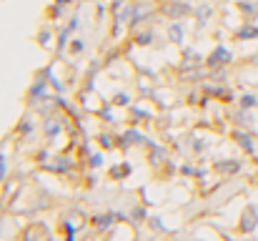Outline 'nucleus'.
Returning <instances> with one entry per match:
<instances>
[{
	"label": "nucleus",
	"mask_w": 258,
	"mask_h": 241,
	"mask_svg": "<svg viewBox=\"0 0 258 241\" xmlns=\"http://www.w3.org/2000/svg\"><path fill=\"white\" fill-rule=\"evenodd\" d=\"M253 101H256V98H251V95H246V98H243V106H253Z\"/></svg>",
	"instance_id": "nucleus-1"
}]
</instances>
